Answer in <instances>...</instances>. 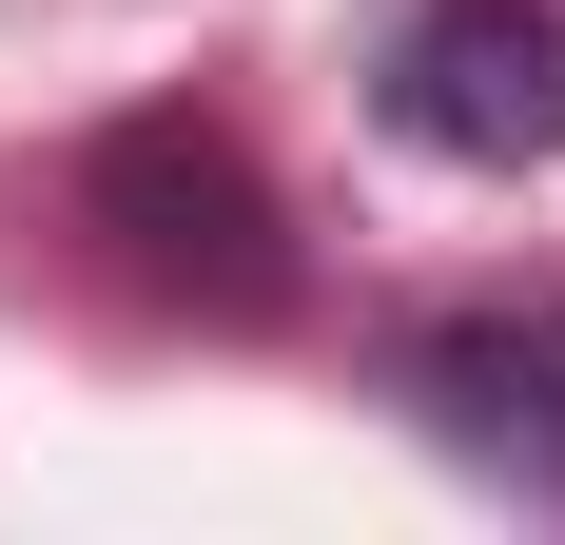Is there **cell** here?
<instances>
[{"mask_svg":"<svg viewBox=\"0 0 565 545\" xmlns=\"http://www.w3.org/2000/svg\"><path fill=\"white\" fill-rule=\"evenodd\" d=\"M78 234H117L137 292H195V312H274L292 254H274V195L234 157L215 117H117L98 157H78Z\"/></svg>","mask_w":565,"mask_h":545,"instance_id":"cell-1","label":"cell"},{"mask_svg":"<svg viewBox=\"0 0 565 545\" xmlns=\"http://www.w3.org/2000/svg\"><path fill=\"white\" fill-rule=\"evenodd\" d=\"M391 137L468 157V175L565 157V0H429L391 40Z\"/></svg>","mask_w":565,"mask_h":545,"instance_id":"cell-2","label":"cell"},{"mask_svg":"<svg viewBox=\"0 0 565 545\" xmlns=\"http://www.w3.org/2000/svg\"><path fill=\"white\" fill-rule=\"evenodd\" d=\"M409 371H429V409H449L468 448H508V468H546V488H565V312H488V331H429Z\"/></svg>","mask_w":565,"mask_h":545,"instance_id":"cell-3","label":"cell"}]
</instances>
